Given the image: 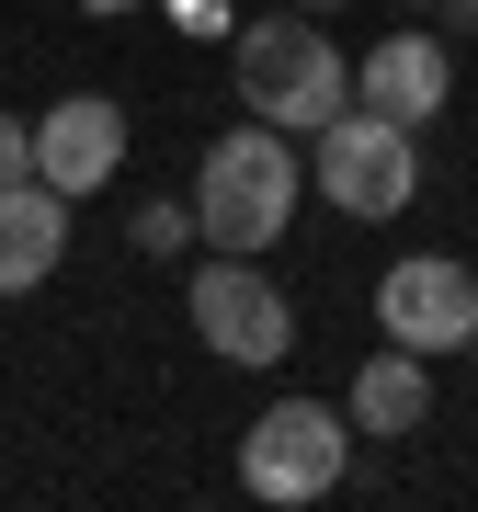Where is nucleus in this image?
<instances>
[{
  "instance_id": "ddd939ff",
  "label": "nucleus",
  "mask_w": 478,
  "mask_h": 512,
  "mask_svg": "<svg viewBox=\"0 0 478 512\" xmlns=\"http://www.w3.org/2000/svg\"><path fill=\"white\" fill-rule=\"evenodd\" d=\"M285 12H342V0H285Z\"/></svg>"
},
{
  "instance_id": "9b49d317",
  "label": "nucleus",
  "mask_w": 478,
  "mask_h": 512,
  "mask_svg": "<svg viewBox=\"0 0 478 512\" xmlns=\"http://www.w3.org/2000/svg\"><path fill=\"white\" fill-rule=\"evenodd\" d=\"M183 239H194V205H137L126 217V251H148V262H171Z\"/></svg>"
},
{
  "instance_id": "9d476101",
  "label": "nucleus",
  "mask_w": 478,
  "mask_h": 512,
  "mask_svg": "<svg viewBox=\"0 0 478 512\" xmlns=\"http://www.w3.org/2000/svg\"><path fill=\"white\" fill-rule=\"evenodd\" d=\"M342 410H353V433H387V444H410V433L433 421V365L387 342V353H365V365H353V399H342Z\"/></svg>"
},
{
  "instance_id": "39448f33",
  "label": "nucleus",
  "mask_w": 478,
  "mask_h": 512,
  "mask_svg": "<svg viewBox=\"0 0 478 512\" xmlns=\"http://www.w3.org/2000/svg\"><path fill=\"white\" fill-rule=\"evenodd\" d=\"M183 319H194V342L217 353V365H285V353H296V308H285V285L262 274L251 251H217V262H194V285H183Z\"/></svg>"
},
{
  "instance_id": "2eb2a0df",
  "label": "nucleus",
  "mask_w": 478,
  "mask_h": 512,
  "mask_svg": "<svg viewBox=\"0 0 478 512\" xmlns=\"http://www.w3.org/2000/svg\"><path fill=\"white\" fill-rule=\"evenodd\" d=\"M410 12H433V0H410Z\"/></svg>"
},
{
  "instance_id": "f257e3e1",
  "label": "nucleus",
  "mask_w": 478,
  "mask_h": 512,
  "mask_svg": "<svg viewBox=\"0 0 478 512\" xmlns=\"http://www.w3.org/2000/svg\"><path fill=\"white\" fill-rule=\"evenodd\" d=\"M228 80H239V103H251L262 126H285V137H319V126L353 103V57L331 46L319 12H262V23H239Z\"/></svg>"
},
{
  "instance_id": "7ed1b4c3",
  "label": "nucleus",
  "mask_w": 478,
  "mask_h": 512,
  "mask_svg": "<svg viewBox=\"0 0 478 512\" xmlns=\"http://www.w3.org/2000/svg\"><path fill=\"white\" fill-rule=\"evenodd\" d=\"M308 183L331 194V217L387 228L422 194V126H399V114H376V103H342L331 126H319V148H308Z\"/></svg>"
},
{
  "instance_id": "20e7f679",
  "label": "nucleus",
  "mask_w": 478,
  "mask_h": 512,
  "mask_svg": "<svg viewBox=\"0 0 478 512\" xmlns=\"http://www.w3.org/2000/svg\"><path fill=\"white\" fill-rule=\"evenodd\" d=\"M342 467H353V410H331V399H274L239 433V490L251 501H331L342 490Z\"/></svg>"
},
{
  "instance_id": "0eeeda50",
  "label": "nucleus",
  "mask_w": 478,
  "mask_h": 512,
  "mask_svg": "<svg viewBox=\"0 0 478 512\" xmlns=\"http://www.w3.org/2000/svg\"><path fill=\"white\" fill-rule=\"evenodd\" d=\"M114 171H126V103H103V92H69V103H46L35 114V183L57 194H103Z\"/></svg>"
},
{
  "instance_id": "4468645a",
  "label": "nucleus",
  "mask_w": 478,
  "mask_h": 512,
  "mask_svg": "<svg viewBox=\"0 0 478 512\" xmlns=\"http://www.w3.org/2000/svg\"><path fill=\"white\" fill-rule=\"evenodd\" d=\"M467 365H478V330H467Z\"/></svg>"
},
{
  "instance_id": "6e6552de",
  "label": "nucleus",
  "mask_w": 478,
  "mask_h": 512,
  "mask_svg": "<svg viewBox=\"0 0 478 512\" xmlns=\"http://www.w3.org/2000/svg\"><path fill=\"white\" fill-rule=\"evenodd\" d=\"M444 92H456V57H444L433 35H387L376 57H353V103L399 114V126H433Z\"/></svg>"
},
{
  "instance_id": "f03ea898",
  "label": "nucleus",
  "mask_w": 478,
  "mask_h": 512,
  "mask_svg": "<svg viewBox=\"0 0 478 512\" xmlns=\"http://www.w3.org/2000/svg\"><path fill=\"white\" fill-rule=\"evenodd\" d=\"M296 194H308V160L285 148V126H228L217 148L194 160V239L205 251H274Z\"/></svg>"
},
{
  "instance_id": "423d86ee",
  "label": "nucleus",
  "mask_w": 478,
  "mask_h": 512,
  "mask_svg": "<svg viewBox=\"0 0 478 512\" xmlns=\"http://www.w3.org/2000/svg\"><path fill=\"white\" fill-rule=\"evenodd\" d=\"M376 330L399 353H422V365H444V353H467V330H478V274L456 251H399L376 274Z\"/></svg>"
},
{
  "instance_id": "1a4fd4ad",
  "label": "nucleus",
  "mask_w": 478,
  "mask_h": 512,
  "mask_svg": "<svg viewBox=\"0 0 478 512\" xmlns=\"http://www.w3.org/2000/svg\"><path fill=\"white\" fill-rule=\"evenodd\" d=\"M57 262H69V194L57 183H0V296H23V285H46Z\"/></svg>"
},
{
  "instance_id": "f8f14e48",
  "label": "nucleus",
  "mask_w": 478,
  "mask_h": 512,
  "mask_svg": "<svg viewBox=\"0 0 478 512\" xmlns=\"http://www.w3.org/2000/svg\"><path fill=\"white\" fill-rule=\"evenodd\" d=\"M23 171H35V126H23V114H0V183H23Z\"/></svg>"
}]
</instances>
